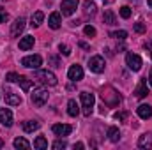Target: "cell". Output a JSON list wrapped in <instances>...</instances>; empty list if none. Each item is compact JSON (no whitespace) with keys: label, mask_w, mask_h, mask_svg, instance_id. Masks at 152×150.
I'll return each mask as SVG.
<instances>
[{"label":"cell","mask_w":152,"mask_h":150,"mask_svg":"<svg viewBox=\"0 0 152 150\" xmlns=\"http://www.w3.org/2000/svg\"><path fill=\"white\" fill-rule=\"evenodd\" d=\"M151 53H152V51H151Z\"/></svg>","instance_id":"43"},{"label":"cell","mask_w":152,"mask_h":150,"mask_svg":"<svg viewBox=\"0 0 152 150\" xmlns=\"http://www.w3.org/2000/svg\"><path fill=\"white\" fill-rule=\"evenodd\" d=\"M42 20H44V12H42V11H37V12L32 14V18H30V25H32L34 28H37L39 25L42 23Z\"/></svg>","instance_id":"22"},{"label":"cell","mask_w":152,"mask_h":150,"mask_svg":"<svg viewBox=\"0 0 152 150\" xmlns=\"http://www.w3.org/2000/svg\"><path fill=\"white\" fill-rule=\"evenodd\" d=\"M138 149H152V134L151 133H145V134H142L140 138H138Z\"/></svg>","instance_id":"16"},{"label":"cell","mask_w":152,"mask_h":150,"mask_svg":"<svg viewBox=\"0 0 152 150\" xmlns=\"http://www.w3.org/2000/svg\"><path fill=\"white\" fill-rule=\"evenodd\" d=\"M80 0H62L60 9H62V16H73L78 9Z\"/></svg>","instance_id":"7"},{"label":"cell","mask_w":152,"mask_h":150,"mask_svg":"<svg viewBox=\"0 0 152 150\" xmlns=\"http://www.w3.org/2000/svg\"><path fill=\"white\" fill-rule=\"evenodd\" d=\"M48 62H50L53 67H60V62H58V58H57V57H50V58H48Z\"/></svg>","instance_id":"36"},{"label":"cell","mask_w":152,"mask_h":150,"mask_svg":"<svg viewBox=\"0 0 152 150\" xmlns=\"http://www.w3.org/2000/svg\"><path fill=\"white\" fill-rule=\"evenodd\" d=\"M96 12H97L96 2H92V0H85V2H83V14H85L87 18H92V16H96Z\"/></svg>","instance_id":"14"},{"label":"cell","mask_w":152,"mask_h":150,"mask_svg":"<svg viewBox=\"0 0 152 150\" xmlns=\"http://www.w3.org/2000/svg\"><path fill=\"white\" fill-rule=\"evenodd\" d=\"M51 131H53L55 136H69L73 133V127L69 124H55L51 127Z\"/></svg>","instance_id":"9"},{"label":"cell","mask_w":152,"mask_h":150,"mask_svg":"<svg viewBox=\"0 0 152 150\" xmlns=\"http://www.w3.org/2000/svg\"><path fill=\"white\" fill-rule=\"evenodd\" d=\"M149 83H151V87H152V71H151V74H149Z\"/></svg>","instance_id":"40"},{"label":"cell","mask_w":152,"mask_h":150,"mask_svg":"<svg viewBox=\"0 0 152 150\" xmlns=\"http://www.w3.org/2000/svg\"><path fill=\"white\" fill-rule=\"evenodd\" d=\"M110 37H115V39H118V41H124V39L127 37V32H126V30H117V32H112V34H110Z\"/></svg>","instance_id":"28"},{"label":"cell","mask_w":152,"mask_h":150,"mask_svg":"<svg viewBox=\"0 0 152 150\" xmlns=\"http://www.w3.org/2000/svg\"><path fill=\"white\" fill-rule=\"evenodd\" d=\"M67 113L71 117H76L80 113V106H78V103H76L75 99H69V103H67Z\"/></svg>","instance_id":"25"},{"label":"cell","mask_w":152,"mask_h":150,"mask_svg":"<svg viewBox=\"0 0 152 150\" xmlns=\"http://www.w3.org/2000/svg\"><path fill=\"white\" fill-rule=\"evenodd\" d=\"M83 32H85V36H88V37H94V36H96V28H94L92 25H87V27L83 28Z\"/></svg>","instance_id":"32"},{"label":"cell","mask_w":152,"mask_h":150,"mask_svg":"<svg viewBox=\"0 0 152 150\" xmlns=\"http://www.w3.org/2000/svg\"><path fill=\"white\" fill-rule=\"evenodd\" d=\"M48 25H50V28H53V30L60 28V25H62V14H60V12H51L50 18H48Z\"/></svg>","instance_id":"15"},{"label":"cell","mask_w":152,"mask_h":150,"mask_svg":"<svg viewBox=\"0 0 152 150\" xmlns=\"http://www.w3.org/2000/svg\"><path fill=\"white\" fill-rule=\"evenodd\" d=\"M41 64H42V58L39 55H28V57L21 58V66L27 69H39Z\"/></svg>","instance_id":"8"},{"label":"cell","mask_w":152,"mask_h":150,"mask_svg":"<svg viewBox=\"0 0 152 150\" xmlns=\"http://www.w3.org/2000/svg\"><path fill=\"white\" fill-rule=\"evenodd\" d=\"M126 64H127V67H129L133 73H138V71L142 69V58H140L136 53H127V55H126Z\"/></svg>","instance_id":"6"},{"label":"cell","mask_w":152,"mask_h":150,"mask_svg":"<svg viewBox=\"0 0 152 150\" xmlns=\"http://www.w3.org/2000/svg\"><path fill=\"white\" fill-rule=\"evenodd\" d=\"M58 51H60L64 57H69V55H71V48H69L67 44H58Z\"/></svg>","instance_id":"30"},{"label":"cell","mask_w":152,"mask_h":150,"mask_svg":"<svg viewBox=\"0 0 152 150\" xmlns=\"http://www.w3.org/2000/svg\"><path fill=\"white\" fill-rule=\"evenodd\" d=\"M106 136H108V140L112 141V143H118V140H120V131H118V127H108V133H106Z\"/></svg>","instance_id":"20"},{"label":"cell","mask_w":152,"mask_h":150,"mask_svg":"<svg viewBox=\"0 0 152 150\" xmlns=\"http://www.w3.org/2000/svg\"><path fill=\"white\" fill-rule=\"evenodd\" d=\"M103 21H104V25H115L117 23V16H115L113 11H110V9H106L104 11V14H103Z\"/></svg>","instance_id":"21"},{"label":"cell","mask_w":152,"mask_h":150,"mask_svg":"<svg viewBox=\"0 0 152 150\" xmlns=\"http://www.w3.org/2000/svg\"><path fill=\"white\" fill-rule=\"evenodd\" d=\"M34 79L41 83V85H48V87H55L57 83H58V79H57V76L53 74L51 71H48V69H39L34 73Z\"/></svg>","instance_id":"2"},{"label":"cell","mask_w":152,"mask_h":150,"mask_svg":"<svg viewBox=\"0 0 152 150\" xmlns=\"http://www.w3.org/2000/svg\"><path fill=\"white\" fill-rule=\"evenodd\" d=\"M80 101H81V113L85 117H90L94 111V104H96V97L90 92H81L80 94Z\"/></svg>","instance_id":"3"},{"label":"cell","mask_w":152,"mask_h":150,"mask_svg":"<svg viewBox=\"0 0 152 150\" xmlns=\"http://www.w3.org/2000/svg\"><path fill=\"white\" fill-rule=\"evenodd\" d=\"M51 147H53L55 150H62V149H66V147H67V143H66L64 140H57V141H55Z\"/></svg>","instance_id":"31"},{"label":"cell","mask_w":152,"mask_h":150,"mask_svg":"<svg viewBox=\"0 0 152 150\" xmlns=\"http://www.w3.org/2000/svg\"><path fill=\"white\" fill-rule=\"evenodd\" d=\"M83 147H85L83 143H75V149H78V150H81V149H83Z\"/></svg>","instance_id":"38"},{"label":"cell","mask_w":152,"mask_h":150,"mask_svg":"<svg viewBox=\"0 0 152 150\" xmlns=\"http://www.w3.org/2000/svg\"><path fill=\"white\" fill-rule=\"evenodd\" d=\"M34 42H36V39H34V36H23V37L20 39V50L21 51H28L32 46H34Z\"/></svg>","instance_id":"17"},{"label":"cell","mask_w":152,"mask_h":150,"mask_svg":"<svg viewBox=\"0 0 152 150\" xmlns=\"http://www.w3.org/2000/svg\"><path fill=\"white\" fill-rule=\"evenodd\" d=\"M23 28H25V18H18L14 23H12V27H11V36L12 37H20V34L23 32Z\"/></svg>","instance_id":"12"},{"label":"cell","mask_w":152,"mask_h":150,"mask_svg":"<svg viewBox=\"0 0 152 150\" xmlns=\"http://www.w3.org/2000/svg\"><path fill=\"white\" fill-rule=\"evenodd\" d=\"M80 48H85V50H87V48H88V44H87V42H80Z\"/></svg>","instance_id":"39"},{"label":"cell","mask_w":152,"mask_h":150,"mask_svg":"<svg viewBox=\"0 0 152 150\" xmlns=\"http://www.w3.org/2000/svg\"><path fill=\"white\" fill-rule=\"evenodd\" d=\"M4 99H5V104H9V106H20V104L23 103L21 95L14 94V92H11V90H5V95H4Z\"/></svg>","instance_id":"10"},{"label":"cell","mask_w":152,"mask_h":150,"mask_svg":"<svg viewBox=\"0 0 152 150\" xmlns=\"http://www.w3.org/2000/svg\"><path fill=\"white\" fill-rule=\"evenodd\" d=\"M16 83H20V85H21V88H23L25 92H28V90H30V87H32V81H30L28 78H25V76H20Z\"/></svg>","instance_id":"27"},{"label":"cell","mask_w":152,"mask_h":150,"mask_svg":"<svg viewBox=\"0 0 152 150\" xmlns=\"http://www.w3.org/2000/svg\"><path fill=\"white\" fill-rule=\"evenodd\" d=\"M101 97H103V103L106 106H110V108L120 104V95H118V92L115 90L113 87H104L103 92H101Z\"/></svg>","instance_id":"1"},{"label":"cell","mask_w":152,"mask_h":150,"mask_svg":"<svg viewBox=\"0 0 152 150\" xmlns=\"http://www.w3.org/2000/svg\"><path fill=\"white\" fill-rule=\"evenodd\" d=\"M2 147H4V140H0V149H2Z\"/></svg>","instance_id":"42"},{"label":"cell","mask_w":152,"mask_h":150,"mask_svg":"<svg viewBox=\"0 0 152 150\" xmlns=\"http://www.w3.org/2000/svg\"><path fill=\"white\" fill-rule=\"evenodd\" d=\"M0 124L5 125V127H11L12 125V113L7 108H0Z\"/></svg>","instance_id":"13"},{"label":"cell","mask_w":152,"mask_h":150,"mask_svg":"<svg viewBox=\"0 0 152 150\" xmlns=\"http://www.w3.org/2000/svg\"><path fill=\"white\" fill-rule=\"evenodd\" d=\"M48 99H50V94H48V90L44 88V87H37V88H34V92L30 94V101H32V104L34 106H44L46 103H48Z\"/></svg>","instance_id":"4"},{"label":"cell","mask_w":152,"mask_h":150,"mask_svg":"<svg viewBox=\"0 0 152 150\" xmlns=\"http://www.w3.org/2000/svg\"><path fill=\"white\" fill-rule=\"evenodd\" d=\"M104 67H106V64H104V58H103V57H99V55L90 57V60H88V69H90L92 73L101 74V73L104 71Z\"/></svg>","instance_id":"5"},{"label":"cell","mask_w":152,"mask_h":150,"mask_svg":"<svg viewBox=\"0 0 152 150\" xmlns=\"http://www.w3.org/2000/svg\"><path fill=\"white\" fill-rule=\"evenodd\" d=\"M12 145H14V149H21V150H28L30 149V143H28L25 138H16V140L12 141Z\"/></svg>","instance_id":"26"},{"label":"cell","mask_w":152,"mask_h":150,"mask_svg":"<svg viewBox=\"0 0 152 150\" xmlns=\"http://www.w3.org/2000/svg\"><path fill=\"white\" fill-rule=\"evenodd\" d=\"M147 94H149V88H147V81H145V79H142V81L138 83L136 90H134V95H136L138 99H143Z\"/></svg>","instance_id":"19"},{"label":"cell","mask_w":152,"mask_h":150,"mask_svg":"<svg viewBox=\"0 0 152 150\" xmlns=\"http://www.w3.org/2000/svg\"><path fill=\"white\" fill-rule=\"evenodd\" d=\"M147 30V27L143 25V23H134V32H138V34H143Z\"/></svg>","instance_id":"34"},{"label":"cell","mask_w":152,"mask_h":150,"mask_svg":"<svg viewBox=\"0 0 152 150\" xmlns=\"http://www.w3.org/2000/svg\"><path fill=\"white\" fill-rule=\"evenodd\" d=\"M9 20V14H7V11L4 9V7H0V23H5Z\"/></svg>","instance_id":"33"},{"label":"cell","mask_w":152,"mask_h":150,"mask_svg":"<svg viewBox=\"0 0 152 150\" xmlns=\"http://www.w3.org/2000/svg\"><path fill=\"white\" fill-rule=\"evenodd\" d=\"M113 117L117 118V120H126V117H127V113H126V111H117V113L113 115Z\"/></svg>","instance_id":"37"},{"label":"cell","mask_w":152,"mask_h":150,"mask_svg":"<svg viewBox=\"0 0 152 150\" xmlns=\"http://www.w3.org/2000/svg\"><path fill=\"white\" fill-rule=\"evenodd\" d=\"M67 78L71 79V81H80V79H83V67L81 66H71L69 67V71H67Z\"/></svg>","instance_id":"11"},{"label":"cell","mask_w":152,"mask_h":150,"mask_svg":"<svg viewBox=\"0 0 152 150\" xmlns=\"http://www.w3.org/2000/svg\"><path fill=\"white\" fill-rule=\"evenodd\" d=\"M34 149L46 150V149H48V140H46L44 136H37V138L34 140Z\"/></svg>","instance_id":"24"},{"label":"cell","mask_w":152,"mask_h":150,"mask_svg":"<svg viewBox=\"0 0 152 150\" xmlns=\"http://www.w3.org/2000/svg\"><path fill=\"white\" fill-rule=\"evenodd\" d=\"M147 4H149V5H151V9H152V0H147Z\"/></svg>","instance_id":"41"},{"label":"cell","mask_w":152,"mask_h":150,"mask_svg":"<svg viewBox=\"0 0 152 150\" xmlns=\"http://www.w3.org/2000/svg\"><path fill=\"white\" fill-rule=\"evenodd\" d=\"M120 16H122L124 20H127V18H131V7H127V5H124V7H120Z\"/></svg>","instance_id":"29"},{"label":"cell","mask_w":152,"mask_h":150,"mask_svg":"<svg viewBox=\"0 0 152 150\" xmlns=\"http://www.w3.org/2000/svg\"><path fill=\"white\" fill-rule=\"evenodd\" d=\"M39 124L37 120H27V122H23V131L25 133H34V131H37L39 129Z\"/></svg>","instance_id":"23"},{"label":"cell","mask_w":152,"mask_h":150,"mask_svg":"<svg viewBox=\"0 0 152 150\" xmlns=\"http://www.w3.org/2000/svg\"><path fill=\"white\" fill-rule=\"evenodd\" d=\"M136 113H138L140 118L147 120V118H151L152 117V106L151 104H140V106L136 108Z\"/></svg>","instance_id":"18"},{"label":"cell","mask_w":152,"mask_h":150,"mask_svg":"<svg viewBox=\"0 0 152 150\" xmlns=\"http://www.w3.org/2000/svg\"><path fill=\"white\" fill-rule=\"evenodd\" d=\"M18 78H20V74H16V73H9V74L5 76V79H7V81H11V83H16V81H18Z\"/></svg>","instance_id":"35"}]
</instances>
